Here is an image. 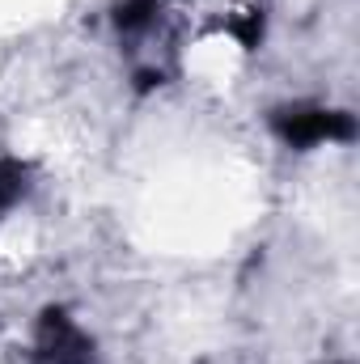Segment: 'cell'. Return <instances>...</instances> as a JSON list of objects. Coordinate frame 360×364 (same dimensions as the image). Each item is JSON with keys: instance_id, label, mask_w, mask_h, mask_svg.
Masks as SVG:
<instances>
[{"instance_id": "obj_1", "label": "cell", "mask_w": 360, "mask_h": 364, "mask_svg": "<svg viewBox=\"0 0 360 364\" xmlns=\"http://www.w3.org/2000/svg\"><path fill=\"white\" fill-rule=\"evenodd\" d=\"M271 132L280 136V144H288L297 153H309L318 144H348L356 136V119L348 110H335V106L297 102V106L271 110Z\"/></svg>"}, {"instance_id": "obj_2", "label": "cell", "mask_w": 360, "mask_h": 364, "mask_svg": "<svg viewBox=\"0 0 360 364\" xmlns=\"http://www.w3.org/2000/svg\"><path fill=\"white\" fill-rule=\"evenodd\" d=\"M30 360L34 364H97V343L90 331L60 305L43 309V318L34 322V343H30Z\"/></svg>"}, {"instance_id": "obj_3", "label": "cell", "mask_w": 360, "mask_h": 364, "mask_svg": "<svg viewBox=\"0 0 360 364\" xmlns=\"http://www.w3.org/2000/svg\"><path fill=\"white\" fill-rule=\"evenodd\" d=\"M162 21V0H123L115 9V30L123 38H136L144 30H153Z\"/></svg>"}, {"instance_id": "obj_4", "label": "cell", "mask_w": 360, "mask_h": 364, "mask_svg": "<svg viewBox=\"0 0 360 364\" xmlns=\"http://www.w3.org/2000/svg\"><path fill=\"white\" fill-rule=\"evenodd\" d=\"M34 170L26 166V161H17V157H0V216L4 212H13L26 195H30V186H34Z\"/></svg>"}]
</instances>
